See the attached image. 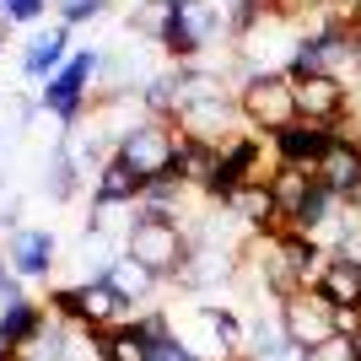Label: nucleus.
Segmentation results:
<instances>
[{
	"mask_svg": "<svg viewBox=\"0 0 361 361\" xmlns=\"http://www.w3.org/2000/svg\"><path fill=\"white\" fill-rule=\"evenodd\" d=\"M49 313H60L65 324H75V329H114V324H130L135 302L97 270L92 281H81V286L54 291V297H49Z\"/></svg>",
	"mask_w": 361,
	"mask_h": 361,
	"instance_id": "obj_1",
	"label": "nucleus"
},
{
	"mask_svg": "<svg viewBox=\"0 0 361 361\" xmlns=\"http://www.w3.org/2000/svg\"><path fill=\"white\" fill-rule=\"evenodd\" d=\"M238 114L254 135H275L297 119V81L281 71H259L238 87Z\"/></svg>",
	"mask_w": 361,
	"mask_h": 361,
	"instance_id": "obj_2",
	"label": "nucleus"
},
{
	"mask_svg": "<svg viewBox=\"0 0 361 361\" xmlns=\"http://www.w3.org/2000/svg\"><path fill=\"white\" fill-rule=\"evenodd\" d=\"M124 254L135 259L140 270H151L157 281H167V275H183V264H189V243H183L178 221L135 216V221H130V238H124Z\"/></svg>",
	"mask_w": 361,
	"mask_h": 361,
	"instance_id": "obj_3",
	"label": "nucleus"
},
{
	"mask_svg": "<svg viewBox=\"0 0 361 361\" xmlns=\"http://www.w3.org/2000/svg\"><path fill=\"white\" fill-rule=\"evenodd\" d=\"M173 151H178V124H173V119H135L119 135L114 157H119L140 183H157V178H167Z\"/></svg>",
	"mask_w": 361,
	"mask_h": 361,
	"instance_id": "obj_4",
	"label": "nucleus"
},
{
	"mask_svg": "<svg viewBox=\"0 0 361 361\" xmlns=\"http://www.w3.org/2000/svg\"><path fill=\"white\" fill-rule=\"evenodd\" d=\"M275 313H281V329H286L302 350H313V345H324L329 334H340V313H334L313 286L281 297V302H275Z\"/></svg>",
	"mask_w": 361,
	"mask_h": 361,
	"instance_id": "obj_5",
	"label": "nucleus"
},
{
	"mask_svg": "<svg viewBox=\"0 0 361 361\" xmlns=\"http://www.w3.org/2000/svg\"><path fill=\"white\" fill-rule=\"evenodd\" d=\"M270 140V157L275 167H302V173H318V162L329 157V146L340 140L334 124H313V119H291L286 130H275Z\"/></svg>",
	"mask_w": 361,
	"mask_h": 361,
	"instance_id": "obj_6",
	"label": "nucleus"
},
{
	"mask_svg": "<svg viewBox=\"0 0 361 361\" xmlns=\"http://www.w3.org/2000/svg\"><path fill=\"white\" fill-rule=\"evenodd\" d=\"M92 75H97V54H92V49H75L71 65H65V71H54V75L44 81V108H49L60 124H75V119H81L87 92H92Z\"/></svg>",
	"mask_w": 361,
	"mask_h": 361,
	"instance_id": "obj_7",
	"label": "nucleus"
},
{
	"mask_svg": "<svg viewBox=\"0 0 361 361\" xmlns=\"http://www.w3.org/2000/svg\"><path fill=\"white\" fill-rule=\"evenodd\" d=\"M221 27H226V11L216 0H178V16H173V27H167L162 49L189 60V54H200L211 38H221Z\"/></svg>",
	"mask_w": 361,
	"mask_h": 361,
	"instance_id": "obj_8",
	"label": "nucleus"
},
{
	"mask_svg": "<svg viewBox=\"0 0 361 361\" xmlns=\"http://www.w3.org/2000/svg\"><path fill=\"white\" fill-rule=\"evenodd\" d=\"M313 291L329 302L334 313H361V259L329 248L324 264H318V275H313Z\"/></svg>",
	"mask_w": 361,
	"mask_h": 361,
	"instance_id": "obj_9",
	"label": "nucleus"
},
{
	"mask_svg": "<svg viewBox=\"0 0 361 361\" xmlns=\"http://www.w3.org/2000/svg\"><path fill=\"white\" fill-rule=\"evenodd\" d=\"M297 119L334 124V130L350 119V92L340 87V75H307V81H297Z\"/></svg>",
	"mask_w": 361,
	"mask_h": 361,
	"instance_id": "obj_10",
	"label": "nucleus"
},
{
	"mask_svg": "<svg viewBox=\"0 0 361 361\" xmlns=\"http://www.w3.org/2000/svg\"><path fill=\"white\" fill-rule=\"evenodd\" d=\"M54 254H60V243H54V232H44V226H16L11 248H6V259H11V270L22 275V281H49Z\"/></svg>",
	"mask_w": 361,
	"mask_h": 361,
	"instance_id": "obj_11",
	"label": "nucleus"
},
{
	"mask_svg": "<svg viewBox=\"0 0 361 361\" xmlns=\"http://www.w3.org/2000/svg\"><path fill=\"white\" fill-rule=\"evenodd\" d=\"M44 324H49V307H38L32 297L0 307V350H6V356H27V350L38 345Z\"/></svg>",
	"mask_w": 361,
	"mask_h": 361,
	"instance_id": "obj_12",
	"label": "nucleus"
},
{
	"mask_svg": "<svg viewBox=\"0 0 361 361\" xmlns=\"http://www.w3.org/2000/svg\"><path fill=\"white\" fill-rule=\"evenodd\" d=\"M318 183H324V189H329V195H340V200H350L361 189V146L356 140H334L329 146V157H324V162H318V173H313Z\"/></svg>",
	"mask_w": 361,
	"mask_h": 361,
	"instance_id": "obj_13",
	"label": "nucleus"
},
{
	"mask_svg": "<svg viewBox=\"0 0 361 361\" xmlns=\"http://www.w3.org/2000/svg\"><path fill=\"white\" fill-rule=\"evenodd\" d=\"M140 195H146V183H140L135 173L119 162V157H108V162L97 167V211H119V205H135Z\"/></svg>",
	"mask_w": 361,
	"mask_h": 361,
	"instance_id": "obj_14",
	"label": "nucleus"
},
{
	"mask_svg": "<svg viewBox=\"0 0 361 361\" xmlns=\"http://www.w3.org/2000/svg\"><path fill=\"white\" fill-rule=\"evenodd\" d=\"M71 54H75V49H71V27H54V32H44V38L22 54V71H27L32 81H49L54 71L71 65Z\"/></svg>",
	"mask_w": 361,
	"mask_h": 361,
	"instance_id": "obj_15",
	"label": "nucleus"
},
{
	"mask_svg": "<svg viewBox=\"0 0 361 361\" xmlns=\"http://www.w3.org/2000/svg\"><path fill=\"white\" fill-rule=\"evenodd\" d=\"M103 275H108V281H114V286H119V291H124L130 302H135V307H140V302L151 297V286H157V275H151V270H140V264H135L130 254L108 259V264H103Z\"/></svg>",
	"mask_w": 361,
	"mask_h": 361,
	"instance_id": "obj_16",
	"label": "nucleus"
},
{
	"mask_svg": "<svg viewBox=\"0 0 361 361\" xmlns=\"http://www.w3.org/2000/svg\"><path fill=\"white\" fill-rule=\"evenodd\" d=\"M302 361H361V350H356V334H329L324 345L302 350Z\"/></svg>",
	"mask_w": 361,
	"mask_h": 361,
	"instance_id": "obj_17",
	"label": "nucleus"
},
{
	"mask_svg": "<svg viewBox=\"0 0 361 361\" xmlns=\"http://www.w3.org/2000/svg\"><path fill=\"white\" fill-rule=\"evenodd\" d=\"M108 0H60V27H81L92 16H103Z\"/></svg>",
	"mask_w": 361,
	"mask_h": 361,
	"instance_id": "obj_18",
	"label": "nucleus"
},
{
	"mask_svg": "<svg viewBox=\"0 0 361 361\" xmlns=\"http://www.w3.org/2000/svg\"><path fill=\"white\" fill-rule=\"evenodd\" d=\"M49 195H54V200H71V195H75V162H71V157H54V173H49Z\"/></svg>",
	"mask_w": 361,
	"mask_h": 361,
	"instance_id": "obj_19",
	"label": "nucleus"
},
{
	"mask_svg": "<svg viewBox=\"0 0 361 361\" xmlns=\"http://www.w3.org/2000/svg\"><path fill=\"white\" fill-rule=\"evenodd\" d=\"M0 11H6V22H38V16L49 11V0H0Z\"/></svg>",
	"mask_w": 361,
	"mask_h": 361,
	"instance_id": "obj_20",
	"label": "nucleus"
},
{
	"mask_svg": "<svg viewBox=\"0 0 361 361\" xmlns=\"http://www.w3.org/2000/svg\"><path fill=\"white\" fill-rule=\"evenodd\" d=\"M27 291H22V275L11 270V259L0 254V307H11V302H22Z\"/></svg>",
	"mask_w": 361,
	"mask_h": 361,
	"instance_id": "obj_21",
	"label": "nucleus"
},
{
	"mask_svg": "<svg viewBox=\"0 0 361 361\" xmlns=\"http://www.w3.org/2000/svg\"><path fill=\"white\" fill-rule=\"evenodd\" d=\"M259 6H264V11H286L291 0H259Z\"/></svg>",
	"mask_w": 361,
	"mask_h": 361,
	"instance_id": "obj_22",
	"label": "nucleus"
},
{
	"mask_svg": "<svg viewBox=\"0 0 361 361\" xmlns=\"http://www.w3.org/2000/svg\"><path fill=\"white\" fill-rule=\"evenodd\" d=\"M350 38H356V44H361V16H356V22H350Z\"/></svg>",
	"mask_w": 361,
	"mask_h": 361,
	"instance_id": "obj_23",
	"label": "nucleus"
},
{
	"mask_svg": "<svg viewBox=\"0 0 361 361\" xmlns=\"http://www.w3.org/2000/svg\"><path fill=\"white\" fill-rule=\"evenodd\" d=\"M356 350H361V334H356Z\"/></svg>",
	"mask_w": 361,
	"mask_h": 361,
	"instance_id": "obj_24",
	"label": "nucleus"
},
{
	"mask_svg": "<svg viewBox=\"0 0 361 361\" xmlns=\"http://www.w3.org/2000/svg\"><path fill=\"white\" fill-rule=\"evenodd\" d=\"M0 356H6V350H0Z\"/></svg>",
	"mask_w": 361,
	"mask_h": 361,
	"instance_id": "obj_25",
	"label": "nucleus"
}]
</instances>
